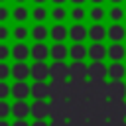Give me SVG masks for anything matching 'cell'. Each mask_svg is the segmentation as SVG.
I'll use <instances>...</instances> for the list:
<instances>
[{
  "instance_id": "obj_1",
  "label": "cell",
  "mask_w": 126,
  "mask_h": 126,
  "mask_svg": "<svg viewBox=\"0 0 126 126\" xmlns=\"http://www.w3.org/2000/svg\"><path fill=\"white\" fill-rule=\"evenodd\" d=\"M89 79V65L85 61H71L69 65V81L81 83Z\"/></svg>"
},
{
  "instance_id": "obj_2",
  "label": "cell",
  "mask_w": 126,
  "mask_h": 126,
  "mask_svg": "<svg viewBox=\"0 0 126 126\" xmlns=\"http://www.w3.org/2000/svg\"><path fill=\"white\" fill-rule=\"evenodd\" d=\"M108 120H126V100H108Z\"/></svg>"
},
{
  "instance_id": "obj_3",
  "label": "cell",
  "mask_w": 126,
  "mask_h": 126,
  "mask_svg": "<svg viewBox=\"0 0 126 126\" xmlns=\"http://www.w3.org/2000/svg\"><path fill=\"white\" fill-rule=\"evenodd\" d=\"M49 79L51 81H69V65L65 61H53L49 65Z\"/></svg>"
},
{
  "instance_id": "obj_4",
  "label": "cell",
  "mask_w": 126,
  "mask_h": 126,
  "mask_svg": "<svg viewBox=\"0 0 126 126\" xmlns=\"http://www.w3.org/2000/svg\"><path fill=\"white\" fill-rule=\"evenodd\" d=\"M106 77H108V65H104V61H91L89 81H104Z\"/></svg>"
},
{
  "instance_id": "obj_5",
  "label": "cell",
  "mask_w": 126,
  "mask_h": 126,
  "mask_svg": "<svg viewBox=\"0 0 126 126\" xmlns=\"http://www.w3.org/2000/svg\"><path fill=\"white\" fill-rule=\"evenodd\" d=\"M30 96L33 100H45V98H49V83L47 81H33L30 85Z\"/></svg>"
},
{
  "instance_id": "obj_6",
  "label": "cell",
  "mask_w": 126,
  "mask_h": 126,
  "mask_svg": "<svg viewBox=\"0 0 126 126\" xmlns=\"http://www.w3.org/2000/svg\"><path fill=\"white\" fill-rule=\"evenodd\" d=\"M30 77L33 81H47L49 79V65L45 61H33L30 65Z\"/></svg>"
},
{
  "instance_id": "obj_7",
  "label": "cell",
  "mask_w": 126,
  "mask_h": 126,
  "mask_svg": "<svg viewBox=\"0 0 126 126\" xmlns=\"http://www.w3.org/2000/svg\"><path fill=\"white\" fill-rule=\"evenodd\" d=\"M126 98V83L124 81H108V100Z\"/></svg>"
},
{
  "instance_id": "obj_8",
  "label": "cell",
  "mask_w": 126,
  "mask_h": 126,
  "mask_svg": "<svg viewBox=\"0 0 126 126\" xmlns=\"http://www.w3.org/2000/svg\"><path fill=\"white\" fill-rule=\"evenodd\" d=\"M30 106H32V110H30V116L32 118L45 120L49 116V102H45V100H33Z\"/></svg>"
},
{
  "instance_id": "obj_9",
  "label": "cell",
  "mask_w": 126,
  "mask_h": 126,
  "mask_svg": "<svg viewBox=\"0 0 126 126\" xmlns=\"http://www.w3.org/2000/svg\"><path fill=\"white\" fill-rule=\"evenodd\" d=\"M124 37L126 28L122 24H110V28H106V39H110V43H122Z\"/></svg>"
},
{
  "instance_id": "obj_10",
  "label": "cell",
  "mask_w": 126,
  "mask_h": 126,
  "mask_svg": "<svg viewBox=\"0 0 126 126\" xmlns=\"http://www.w3.org/2000/svg\"><path fill=\"white\" fill-rule=\"evenodd\" d=\"M106 57L110 59V63H122V59L126 57V47L122 43H110L106 47Z\"/></svg>"
},
{
  "instance_id": "obj_11",
  "label": "cell",
  "mask_w": 126,
  "mask_h": 126,
  "mask_svg": "<svg viewBox=\"0 0 126 126\" xmlns=\"http://www.w3.org/2000/svg\"><path fill=\"white\" fill-rule=\"evenodd\" d=\"M89 37V28H85L83 24H73L69 28V39L73 43H83Z\"/></svg>"
},
{
  "instance_id": "obj_12",
  "label": "cell",
  "mask_w": 126,
  "mask_h": 126,
  "mask_svg": "<svg viewBox=\"0 0 126 126\" xmlns=\"http://www.w3.org/2000/svg\"><path fill=\"white\" fill-rule=\"evenodd\" d=\"M30 57H32L33 61H45V59L49 57V47H47V43H45V41L33 43V45L30 47Z\"/></svg>"
},
{
  "instance_id": "obj_13",
  "label": "cell",
  "mask_w": 126,
  "mask_h": 126,
  "mask_svg": "<svg viewBox=\"0 0 126 126\" xmlns=\"http://www.w3.org/2000/svg\"><path fill=\"white\" fill-rule=\"evenodd\" d=\"M30 110H32V106H30L28 100H16V102H12V116L16 120H26L30 116Z\"/></svg>"
},
{
  "instance_id": "obj_14",
  "label": "cell",
  "mask_w": 126,
  "mask_h": 126,
  "mask_svg": "<svg viewBox=\"0 0 126 126\" xmlns=\"http://www.w3.org/2000/svg\"><path fill=\"white\" fill-rule=\"evenodd\" d=\"M10 96H14V100H28V96H30V85L26 81H16L12 85V94Z\"/></svg>"
},
{
  "instance_id": "obj_15",
  "label": "cell",
  "mask_w": 126,
  "mask_h": 126,
  "mask_svg": "<svg viewBox=\"0 0 126 126\" xmlns=\"http://www.w3.org/2000/svg\"><path fill=\"white\" fill-rule=\"evenodd\" d=\"M49 37L53 39V43H65V39L69 37V28H65L63 24H53V28L49 30Z\"/></svg>"
},
{
  "instance_id": "obj_16",
  "label": "cell",
  "mask_w": 126,
  "mask_h": 126,
  "mask_svg": "<svg viewBox=\"0 0 126 126\" xmlns=\"http://www.w3.org/2000/svg\"><path fill=\"white\" fill-rule=\"evenodd\" d=\"M10 51L16 61H28V57H30V45H26V41H16L10 47Z\"/></svg>"
},
{
  "instance_id": "obj_17",
  "label": "cell",
  "mask_w": 126,
  "mask_h": 126,
  "mask_svg": "<svg viewBox=\"0 0 126 126\" xmlns=\"http://www.w3.org/2000/svg\"><path fill=\"white\" fill-rule=\"evenodd\" d=\"M87 57L91 61H104V57H106V45L104 43H91L89 51H87Z\"/></svg>"
},
{
  "instance_id": "obj_18",
  "label": "cell",
  "mask_w": 126,
  "mask_h": 126,
  "mask_svg": "<svg viewBox=\"0 0 126 126\" xmlns=\"http://www.w3.org/2000/svg\"><path fill=\"white\" fill-rule=\"evenodd\" d=\"M89 39L93 43H102L106 39V28L102 24H93L89 28Z\"/></svg>"
},
{
  "instance_id": "obj_19",
  "label": "cell",
  "mask_w": 126,
  "mask_h": 126,
  "mask_svg": "<svg viewBox=\"0 0 126 126\" xmlns=\"http://www.w3.org/2000/svg\"><path fill=\"white\" fill-rule=\"evenodd\" d=\"M49 57L53 61H65L69 57V47L65 43H53L49 47Z\"/></svg>"
},
{
  "instance_id": "obj_20",
  "label": "cell",
  "mask_w": 126,
  "mask_h": 126,
  "mask_svg": "<svg viewBox=\"0 0 126 126\" xmlns=\"http://www.w3.org/2000/svg\"><path fill=\"white\" fill-rule=\"evenodd\" d=\"M12 77L16 81H26L30 77V65L26 61H16L12 65Z\"/></svg>"
},
{
  "instance_id": "obj_21",
  "label": "cell",
  "mask_w": 126,
  "mask_h": 126,
  "mask_svg": "<svg viewBox=\"0 0 126 126\" xmlns=\"http://www.w3.org/2000/svg\"><path fill=\"white\" fill-rule=\"evenodd\" d=\"M87 51H89V47L85 43H73L69 47V57H71V61H85Z\"/></svg>"
},
{
  "instance_id": "obj_22",
  "label": "cell",
  "mask_w": 126,
  "mask_h": 126,
  "mask_svg": "<svg viewBox=\"0 0 126 126\" xmlns=\"http://www.w3.org/2000/svg\"><path fill=\"white\" fill-rule=\"evenodd\" d=\"M30 35H32V39L37 43V41H45L47 37H49V30H47V26H43V24H35L32 30H30Z\"/></svg>"
},
{
  "instance_id": "obj_23",
  "label": "cell",
  "mask_w": 126,
  "mask_h": 126,
  "mask_svg": "<svg viewBox=\"0 0 126 126\" xmlns=\"http://www.w3.org/2000/svg\"><path fill=\"white\" fill-rule=\"evenodd\" d=\"M108 77H110V81H122L126 77V67L122 63H110L108 65Z\"/></svg>"
},
{
  "instance_id": "obj_24",
  "label": "cell",
  "mask_w": 126,
  "mask_h": 126,
  "mask_svg": "<svg viewBox=\"0 0 126 126\" xmlns=\"http://www.w3.org/2000/svg\"><path fill=\"white\" fill-rule=\"evenodd\" d=\"M30 16H32V14L28 12V8H26L24 4H18V6H16V8L12 10V18H14V20H16L18 24H24V22H26V20H28Z\"/></svg>"
},
{
  "instance_id": "obj_25",
  "label": "cell",
  "mask_w": 126,
  "mask_h": 126,
  "mask_svg": "<svg viewBox=\"0 0 126 126\" xmlns=\"http://www.w3.org/2000/svg\"><path fill=\"white\" fill-rule=\"evenodd\" d=\"M89 18L93 20V24H100L104 18H106V10L102 6H93L91 12H89Z\"/></svg>"
},
{
  "instance_id": "obj_26",
  "label": "cell",
  "mask_w": 126,
  "mask_h": 126,
  "mask_svg": "<svg viewBox=\"0 0 126 126\" xmlns=\"http://www.w3.org/2000/svg\"><path fill=\"white\" fill-rule=\"evenodd\" d=\"M106 16L112 20V24H120V22L124 20L126 12H124V8H120V6H112V8L106 12Z\"/></svg>"
},
{
  "instance_id": "obj_27",
  "label": "cell",
  "mask_w": 126,
  "mask_h": 126,
  "mask_svg": "<svg viewBox=\"0 0 126 126\" xmlns=\"http://www.w3.org/2000/svg\"><path fill=\"white\" fill-rule=\"evenodd\" d=\"M28 35H30V30H28L24 24H18V26L12 30V37H14L16 41H26Z\"/></svg>"
},
{
  "instance_id": "obj_28",
  "label": "cell",
  "mask_w": 126,
  "mask_h": 126,
  "mask_svg": "<svg viewBox=\"0 0 126 126\" xmlns=\"http://www.w3.org/2000/svg\"><path fill=\"white\" fill-rule=\"evenodd\" d=\"M47 8H43V6H35L33 10H32V18H33V22L35 24H43L45 20H47Z\"/></svg>"
},
{
  "instance_id": "obj_29",
  "label": "cell",
  "mask_w": 126,
  "mask_h": 126,
  "mask_svg": "<svg viewBox=\"0 0 126 126\" xmlns=\"http://www.w3.org/2000/svg\"><path fill=\"white\" fill-rule=\"evenodd\" d=\"M69 14H67V10L63 8V6H53V10H51V20L55 22V24H63V20L67 18Z\"/></svg>"
},
{
  "instance_id": "obj_30",
  "label": "cell",
  "mask_w": 126,
  "mask_h": 126,
  "mask_svg": "<svg viewBox=\"0 0 126 126\" xmlns=\"http://www.w3.org/2000/svg\"><path fill=\"white\" fill-rule=\"evenodd\" d=\"M69 16H71V20H73L75 24H81V22L87 18V12H85V8H83V6H75V8L71 10V14H69Z\"/></svg>"
},
{
  "instance_id": "obj_31",
  "label": "cell",
  "mask_w": 126,
  "mask_h": 126,
  "mask_svg": "<svg viewBox=\"0 0 126 126\" xmlns=\"http://www.w3.org/2000/svg\"><path fill=\"white\" fill-rule=\"evenodd\" d=\"M8 77H12V67L6 61H0V81H6Z\"/></svg>"
},
{
  "instance_id": "obj_32",
  "label": "cell",
  "mask_w": 126,
  "mask_h": 126,
  "mask_svg": "<svg viewBox=\"0 0 126 126\" xmlns=\"http://www.w3.org/2000/svg\"><path fill=\"white\" fill-rule=\"evenodd\" d=\"M12 114V104H8L6 100H0V120H6Z\"/></svg>"
},
{
  "instance_id": "obj_33",
  "label": "cell",
  "mask_w": 126,
  "mask_h": 126,
  "mask_svg": "<svg viewBox=\"0 0 126 126\" xmlns=\"http://www.w3.org/2000/svg\"><path fill=\"white\" fill-rule=\"evenodd\" d=\"M12 94V85H8L6 81H0V100H6Z\"/></svg>"
},
{
  "instance_id": "obj_34",
  "label": "cell",
  "mask_w": 126,
  "mask_h": 126,
  "mask_svg": "<svg viewBox=\"0 0 126 126\" xmlns=\"http://www.w3.org/2000/svg\"><path fill=\"white\" fill-rule=\"evenodd\" d=\"M8 57H12V51L6 43H0V61H8Z\"/></svg>"
},
{
  "instance_id": "obj_35",
  "label": "cell",
  "mask_w": 126,
  "mask_h": 126,
  "mask_svg": "<svg viewBox=\"0 0 126 126\" xmlns=\"http://www.w3.org/2000/svg\"><path fill=\"white\" fill-rule=\"evenodd\" d=\"M12 14H10V10L4 6V4H0V24H4V22H8V18H10Z\"/></svg>"
},
{
  "instance_id": "obj_36",
  "label": "cell",
  "mask_w": 126,
  "mask_h": 126,
  "mask_svg": "<svg viewBox=\"0 0 126 126\" xmlns=\"http://www.w3.org/2000/svg\"><path fill=\"white\" fill-rule=\"evenodd\" d=\"M8 35H10V30H8L4 24H0V43H4V41L8 39Z\"/></svg>"
},
{
  "instance_id": "obj_37",
  "label": "cell",
  "mask_w": 126,
  "mask_h": 126,
  "mask_svg": "<svg viewBox=\"0 0 126 126\" xmlns=\"http://www.w3.org/2000/svg\"><path fill=\"white\" fill-rule=\"evenodd\" d=\"M49 126H69V122H67L65 118H53V120L49 122Z\"/></svg>"
},
{
  "instance_id": "obj_38",
  "label": "cell",
  "mask_w": 126,
  "mask_h": 126,
  "mask_svg": "<svg viewBox=\"0 0 126 126\" xmlns=\"http://www.w3.org/2000/svg\"><path fill=\"white\" fill-rule=\"evenodd\" d=\"M108 126H126V120H108Z\"/></svg>"
},
{
  "instance_id": "obj_39",
  "label": "cell",
  "mask_w": 126,
  "mask_h": 126,
  "mask_svg": "<svg viewBox=\"0 0 126 126\" xmlns=\"http://www.w3.org/2000/svg\"><path fill=\"white\" fill-rule=\"evenodd\" d=\"M12 126H32V124H30L28 120H14Z\"/></svg>"
},
{
  "instance_id": "obj_40",
  "label": "cell",
  "mask_w": 126,
  "mask_h": 126,
  "mask_svg": "<svg viewBox=\"0 0 126 126\" xmlns=\"http://www.w3.org/2000/svg\"><path fill=\"white\" fill-rule=\"evenodd\" d=\"M32 126H49V122H45V120H33Z\"/></svg>"
},
{
  "instance_id": "obj_41",
  "label": "cell",
  "mask_w": 126,
  "mask_h": 126,
  "mask_svg": "<svg viewBox=\"0 0 126 126\" xmlns=\"http://www.w3.org/2000/svg\"><path fill=\"white\" fill-rule=\"evenodd\" d=\"M51 2H53V4H55V6H63V4H65V2H67V0H51Z\"/></svg>"
},
{
  "instance_id": "obj_42",
  "label": "cell",
  "mask_w": 126,
  "mask_h": 126,
  "mask_svg": "<svg viewBox=\"0 0 126 126\" xmlns=\"http://www.w3.org/2000/svg\"><path fill=\"white\" fill-rule=\"evenodd\" d=\"M83 2H87V0H71V4H75V6H83Z\"/></svg>"
},
{
  "instance_id": "obj_43",
  "label": "cell",
  "mask_w": 126,
  "mask_h": 126,
  "mask_svg": "<svg viewBox=\"0 0 126 126\" xmlns=\"http://www.w3.org/2000/svg\"><path fill=\"white\" fill-rule=\"evenodd\" d=\"M32 2H35V6H43L47 0H32Z\"/></svg>"
},
{
  "instance_id": "obj_44",
  "label": "cell",
  "mask_w": 126,
  "mask_h": 126,
  "mask_svg": "<svg viewBox=\"0 0 126 126\" xmlns=\"http://www.w3.org/2000/svg\"><path fill=\"white\" fill-rule=\"evenodd\" d=\"M91 2H93V6H100L104 0H91Z\"/></svg>"
},
{
  "instance_id": "obj_45",
  "label": "cell",
  "mask_w": 126,
  "mask_h": 126,
  "mask_svg": "<svg viewBox=\"0 0 126 126\" xmlns=\"http://www.w3.org/2000/svg\"><path fill=\"white\" fill-rule=\"evenodd\" d=\"M0 126H12V124H10L8 120H0Z\"/></svg>"
},
{
  "instance_id": "obj_46",
  "label": "cell",
  "mask_w": 126,
  "mask_h": 126,
  "mask_svg": "<svg viewBox=\"0 0 126 126\" xmlns=\"http://www.w3.org/2000/svg\"><path fill=\"white\" fill-rule=\"evenodd\" d=\"M110 2H112V4H114V6H118V4H120V2H122V0H110Z\"/></svg>"
},
{
  "instance_id": "obj_47",
  "label": "cell",
  "mask_w": 126,
  "mask_h": 126,
  "mask_svg": "<svg viewBox=\"0 0 126 126\" xmlns=\"http://www.w3.org/2000/svg\"><path fill=\"white\" fill-rule=\"evenodd\" d=\"M14 2H18V4H24V2H26V0H14Z\"/></svg>"
},
{
  "instance_id": "obj_48",
  "label": "cell",
  "mask_w": 126,
  "mask_h": 126,
  "mask_svg": "<svg viewBox=\"0 0 126 126\" xmlns=\"http://www.w3.org/2000/svg\"><path fill=\"white\" fill-rule=\"evenodd\" d=\"M2 2H6V0H0V4H2Z\"/></svg>"
}]
</instances>
